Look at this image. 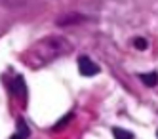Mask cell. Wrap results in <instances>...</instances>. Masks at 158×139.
<instances>
[{
	"instance_id": "obj_1",
	"label": "cell",
	"mask_w": 158,
	"mask_h": 139,
	"mask_svg": "<svg viewBox=\"0 0 158 139\" xmlns=\"http://www.w3.org/2000/svg\"><path fill=\"white\" fill-rule=\"evenodd\" d=\"M69 42H67L65 38L61 36H48L40 40L35 48L31 50L29 53V59L35 63V65H46L53 59H57V57L65 55L67 52H69Z\"/></svg>"
},
{
	"instance_id": "obj_2",
	"label": "cell",
	"mask_w": 158,
	"mask_h": 139,
	"mask_svg": "<svg viewBox=\"0 0 158 139\" xmlns=\"http://www.w3.org/2000/svg\"><path fill=\"white\" fill-rule=\"evenodd\" d=\"M78 71H80V74H84V76H95V74H99V65L97 63H94L92 59H89L88 55H80L78 57Z\"/></svg>"
},
{
	"instance_id": "obj_3",
	"label": "cell",
	"mask_w": 158,
	"mask_h": 139,
	"mask_svg": "<svg viewBox=\"0 0 158 139\" xmlns=\"http://www.w3.org/2000/svg\"><path fill=\"white\" fill-rule=\"evenodd\" d=\"M12 91H14L15 97L27 99V86H25V82H23V78H21V76H15V78H14V82H12Z\"/></svg>"
},
{
	"instance_id": "obj_4",
	"label": "cell",
	"mask_w": 158,
	"mask_h": 139,
	"mask_svg": "<svg viewBox=\"0 0 158 139\" xmlns=\"http://www.w3.org/2000/svg\"><path fill=\"white\" fill-rule=\"evenodd\" d=\"M29 135H31V130H29L27 122H25L23 118H19V120H17V132L10 137V139H27Z\"/></svg>"
},
{
	"instance_id": "obj_5",
	"label": "cell",
	"mask_w": 158,
	"mask_h": 139,
	"mask_svg": "<svg viewBox=\"0 0 158 139\" xmlns=\"http://www.w3.org/2000/svg\"><path fill=\"white\" fill-rule=\"evenodd\" d=\"M86 17L78 15V14H71V15H63L61 19H57V25H73V23H82Z\"/></svg>"
},
{
	"instance_id": "obj_6",
	"label": "cell",
	"mask_w": 158,
	"mask_h": 139,
	"mask_svg": "<svg viewBox=\"0 0 158 139\" xmlns=\"http://www.w3.org/2000/svg\"><path fill=\"white\" fill-rule=\"evenodd\" d=\"M143 80V84L145 86H149V88H154L158 84V73H149V74H141L139 76Z\"/></svg>"
},
{
	"instance_id": "obj_7",
	"label": "cell",
	"mask_w": 158,
	"mask_h": 139,
	"mask_svg": "<svg viewBox=\"0 0 158 139\" xmlns=\"http://www.w3.org/2000/svg\"><path fill=\"white\" fill-rule=\"evenodd\" d=\"M25 4H27V0H0V6L8 8V10H15V8L25 6Z\"/></svg>"
},
{
	"instance_id": "obj_8",
	"label": "cell",
	"mask_w": 158,
	"mask_h": 139,
	"mask_svg": "<svg viewBox=\"0 0 158 139\" xmlns=\"http://www.w3.org/2000/svg\"><path fill=\"white\" fill-rule=\"evenodd\" d=\"M112 135H114V139H135L131 132L124 128H112Z\"/></svg>"
},
{
	"instance_id": "obj_9",
	"label": "cell",
	"mask_w": 158,
	"mask_h": 139,
	"mask_svg": "<svg viewBox=\"0 0 158 139\" xmlns=\"http://www.w3.org/2000/svg\"><path fill=\"white\" fill-rule=\"evenodd\" d=\"M133 46H135L137 50H147V46H149V42H147L145 38H135V40H133Z\"/></svg>"
}]
</instances>
